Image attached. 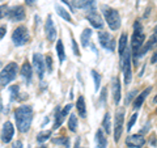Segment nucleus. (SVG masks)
<instances>
[{"instance_id": "1", "label": "nucleus", "mask_w": 157, "mask_h": 148, "mask_svg": "<svg viewBox=\"0 0 157 148\" xmlns=\"http://www.w3.org/2000/svg\"><path fill=\"white\" fill-rule=\"evenodd\" d=\"M14 119H16V126L20 132H26L30 129L33 121V109L32 106L24 105L20 106L14 111Z\"/></svg>"}, {"instance_id": "2", "label": "nucleus", "mask_w": 157, "mask_h": 148, "mask_svg": "<svg viewBox=\"0 0 157 148\" xmlns=\"http://www.w3.org/2000/svg\"><path fill=\"white\" fill-rule=\"evenodd\" d=\"M144 41H145V36L143 33V26L140 25L139 21H136L134 24V34H132V39H131V53L134 54L135 59L140 56V51L144 46Z\"/></svg>"}, {"instance_id": "3", "label": "nucleus", "mask_w": 157, "mask_h": 148, "mask_svg": "<svg viewBox=\"0 0 157 148\" xmlns=\"http://www.w3.org/2000/svg\"><path fill=\"white\" fill-rule=\"evenodd\" d=\"M102 12H104L106 22H107V25H109V28L111 29V30H117V29H119V26H121V17H119V13H118L117 9L104 6L102 7Z\"/></svg>"}, {"instance_id": "4", "label": "nucleus", "mask_w": 157, "mask_h": 148, "mask_svg": "<svg viewBox=\"0 0 157 148\" xmlns=\"http://www.w3.org/2000/svg\"><path fill=\"white\" fill-rule=\"evenodd\" d=\"M17 70H18V67L16 63L12 62L9 64H7L6 68L0 72V85H7L12 80H14L17 75Z\"/></svg>"}, {"instance_id": "5", "label": "nucleus", "mask_w": 157, "mask_h": 148, "mask_svg": "<svg viewBox=\"0 0 157 148\" xmlns=\"http://www.w3.org/2000/svg\"><path fill=\"white\" fill-rule=\"evenodd\" d=\"M121 63H122V71L124 75V83L130 84L132 79V70H131V50L126 49L124 54L121 56Z\"/></svg>"}, {"instance_id": "6", "label": "nucleus", "mask_w": 157, "mask_h": 148, "mask_svg": "<svg viewBox=\"0 0 157 148\" xmlns=\"http://www.w3.org/2000/svg\"><path fill=\"white\" fill-rule=\"evenodd\" d=\"M12 41L16 46H22L29 41V32L25 26H18L12 34Z\"/></svg>"}, {"instance_id": "7", "label": "nucleus", "mask_w": 157, "mask_h": 148, "mask_svg": "<svg viewBox=\"0 0 157 148\" xmlns=\"http://www.w3.org/2000/svg\"><path fill=\"white\" fill-rule=\"evenodd\" d=\"M98 39H100V45L104 47V49L109 50L110 53L114 51L115 43H114V39L110 37V34H109V33H106V32L98 33Z\"/></svg>"}, {"instance_id": "8", "label": "nucleus", "mask_w": 157, "mask_h": 148, "mask_svg": "<svg viewBox=\"0 0 157 148\" xmlns=\"http://www.w3.org/2000/svg\"><path fill=\"white\" fill-rule=\"evenodd\" d=\"M123 122H124V111H118L115 115V125H114V140L118 142L123 131Z\"/></svg>"}, {"instance_id": "9", "label": "nucleus", "mask_w": 157, "mask_h": 148, "mask_svg": "<svg viewBox=\"0 0 157 148\" xmlns=\"http://www.w3.org/2000/svg\"><path fill=\"white\" fill-rule=\"evenodd\" d=\"M33 64H34V68L37 71V75L39 79H42L43 75H45V70H46V64L43 62V58L41 54H34L33 55Z\"/></svg>"}, {"instance_id": "10", "label": "nucleus", "mask_w": 157, "mask_h": 148, "mask_svg": "<svg viewBox=\"0 0 157 148\" xmlns=\"http://www.w3.org/2000/svg\"><path fill=\"white\" fill-rule=\"evenodd\" d=\"M71 109H72V105H71V103L66 105L63 110H60V109L58 107V109H56V117H55V123H54V130H56L58 127L62 125V122L64 121V117L71 111Z\"/></svg>"}, {"instance_id": "11", "label": "nucleus", "mask_w": 157, "mask_h": 148, "mask_svg": "<svg viewBox=\"0 0 157 148\" xmlns=\"http://www.w3.org/2000/svg\"><path fill=\"white\" fill-rule=\"evenodd\" d=\"M126 144L130 148H143L145 144V139L143 135H131L126 139Z\"/></svg>"}, {"instance_id": "12", "label": "nucleus", "mask_w": 157, "mask_h": 148, "mask_svg": "<svg viewBox=\"0 0 157 148\" xmlns=\"http://www.w3.org/2000/svg\"><path fill=\"white\" fill-rule=\"evenodd\" d=\"M14 134V127L11 122H6L3 126V131H2V140L3 143H9L12 140Z\"/></svg>"}, {"instance_id": "13", "label": "nucleus", "mask_w": 157, "mask_h": 148, "mask_svg": "<svg viewBox=\"0 0 157 148\" xmlns=\"http://www.w3.org/2000/svg\"><path fill=\"white\" fill-rule=\"evenodd\" d=\"M45 30H46V36H47V39L50 42H54L56 38V29L54 26V22H52V18L51 16L48 14L47 16V22L45 25Z\"/></svg>"}, {"instance_id": "14", "label": "nucleus", "mask_w": 157, "mask_h": 148, "mask_svg": "<svg viewBox=\"0 0 157 148\" xmlns=\"http://www.w3.org/2000/svg\"><path fill=\"white\" fill-rule=\"evenodd\" d=\"M8 17L12 20V21H21L25 17V12H24V7L22 6H17L12 8L11 11L8 12Z\"/></svg>"}, {"instance_id": "15", "label": "nucleus", "mask_w": 157, "mask_h": 148, "mask_svg": "<svg viewBox=\"0 0 157 148\" xmlns=\"http://www.w3.org/2000/svg\"><path fill=\"white\" fill-rule=\"evenodd\" d=\"M86 20H88V21H89L94 28H97V29H102V26H104V22H102L101 16H100V14H98L96 11H90L89 13H88V14H86Z\"/></svg>"}, {"instance_id": "16", "label": "nucleus", "mask_w": 157, "mask_h": 148, "mask_svg": "<svg viewBox=\"0 0 157 148\" xmlns=\"http://www.w3.org/2000/svg\"><path fill=\"white\" fill-rule=\"evenodd\" d=\"M111 91H113V97H114V101L115 103H118L121 101V95H122V88H121V80L118 77L113 79V87H111Z\"/></svg>"}, {"instance_id": "17", "label": "nucleus", "mask_w": 157, "mask_h": 148, "mask_svg": "<svg viewBox=\"0 0 157 148\" xmlns=\"http://www.w3.org/2000/svg\"><path fill=\"white\" fill-rule=\"evenodd\" d=\"M71 3L75 8H86L90 11H94V0H72Z\"/></svg>"}, {"instance_id": "18", "label": "nucleus", "mask_w": 157, "mask_h": 148, "mask_svg": "<svg viewBox=\"0 0 157 148\" xmlns=\"http://www.w3.org/2000/svg\"><path fill=\"white\" fill-rule=\"evenodd\" d=\"M151 91H152V87H148V88H145V89L140 93L139 96H137L136 98H135V101H134V105H132V107L134 109H139V107L143 105V102H144V100L147 98V96L151 93Z\"/></svg>"}, {"instance_id": "19", "label": "nucleus", "mask_w": 157, "mask_h": 148, "mask_svg": "<svg viewBox=\"0 0 157 148\" xmlns=\"http://www.w3.org/2000/svg\"><path fill=\"white\" fill-rule=\"evenodd\" d=\"M76 109H77V113L78 115L81 118H86V107H85V100L84 97L80 96L78 97V100L76 102Z\"/></svg>"}, {"instance_id": "20", "label": "nucleus", "mask_w": 157, "mask_h": 148, "mask_svg": "<svg viewBox=\"0 0 157 148\" xmlns=\"http://www.w3.org/2000/svg\"><path fill=\"white\" fill-rule=\"evenodd\" d=\"M96 146H97V148H106L107 147L106 138L101 129L97 130V132H96Z\"/></svg>"}, {"instance_id": "21", "label": "nucleus", "mask_w": 157, "mask_h": 148, "mask_svg": "<svg viewBox=\"0 0 157 148\" xmlns=\"http://www.w3.org/2000/svg\"><path fill=\"white\" fill-rule=\"evenodd\" d=\"M21 75L26 80V83H29V81L32 80V66L29 64L28 60L24 63L22 67H21Z\"/></svg>"}, {"instance_id": "22", "label": "nucleus", "mask_w": 157, "mask_h": 148, "mask_svg": "<svg viewBox=\"0 0 157 148\" xmlns=\"http://www.w3.org/2000/svg\"><path fill=\"white\" fill-rule=\"evenodd\" d=\"M90 37H92V30L90 29H84V32H82V34H81V37H80V39H81V45L84 46V47H86L88 46V43H89V41H90Z\"/></svg>"}, {"instance_id": "23", "label": "nucleus", "mask_w": 157, "mask_h": 148, "mask_svg": "<svg viewBox=\"0 0 157 148\" xmlns=\"http://www.w3.org/2000/svg\"><path fill=\"white\" fill-rule=\"evenodd\" d=\"M156 36L157 34H155L153 37H151L149 38V41L147 42V43H144V46H143V49H141V51H140V56H143V55H145V53L149 50V49H152L155 46V43H156Z\"/></svg>"}, {"instance_id": "24", "label": "nucleus", "mask_w": 157, "mask_h": 148, "mask_svg": "<svg viewBox=\"0 0 157 148\" xmlns=\"http://www.w3.org/2000/svg\"><path fill=\"white\" fill-rule=\"evenodd\" d=\"M55 9H56V12H58L59 16H62V17L64 18L66 21H68V22H72V17H71V14L68 13L64 8H62L60 6H58V4H56V6H55Z\"/></svg>"}, {"instance_id": "25", "label": "nucleus", "mask_w": 157, "mask_h": 148, "mask_svg": "<svg viewBox=\"0 0 157 148\" xmlns=\"http://www.w3.org/2000/svg\"><path fill=\"white\" fill-rule=\"evenodd\" d=\"M119 56H122L124 54V51H126V49H127V34L126 33H123L122 34V37H121V39H119Z\"/></svg>"}, {"instance_id": "26", "label": "nucleus", "mask_w": 157, "mask_h": 148, "mask_svg": "<svg viewBox=\"0 0 157 148\" xmlns=\"http://www.w3.org/2000/svg\"><path fill=\"white\" fill-rule=\"evenodd\" d=\"M56 53H58V56H59V60L60 62H64L66 59V53H64V46H63V42L59 39L58 43H56Z\"/></svg>"}, {"instance_id": "27", "label": "nucleus", "mask_w": 157, "mask_h": 148, "mask_svg": "<svg viewBox=\"0 0 157 148\" xmlns=\"http://www.w3.org/2000/svg\"><path fill=\"white\" fill-rule=\"evenodd\" d=\"M102 127H104V130H105L106 134H110L111 122H110V114H109V113H106V114H105V118H104V121H102Z\"/></svg>"}, {"instance_id": "28", "label": "nucleus", "mask_w": 157, "mask_h": 148, "mask_svg": "<svg viewBox=\"0 0 157 148\" xmlns=\"http://www.w3.org/2000/svg\"><path fill=\"white\" fill-rule=\"evenodd\" d=\"M76 127H77V118H76L75 114H71L70 119H68V129H70L72 132H75Z\"/></svg>"}, {"instance_id": "29", "label": "nucleus", "mask_w": 157, "mask_h": 148, "mask_svg": "<svg viewBox=\"0 0 157 148\" xmlns=\"http://www.w3.org/2000/svg\"><path fill=\"white\" fill-rule=\"evenodd\" d=\"M92 76H93V79H94V89L98 91L100 89V84H101L100 73H98L97 71H94V70H92Z\"/></svg>"}, {"instance_id": "30", "label": "nucleus", "mask_w": 157, "mask_h": 148, "mask_svg": "<svg viewBox=\"0 0 157 148\" xmlns=\"http://www.w3.org/2000/svg\"><path fill=\"white\" fill-rule=\"evenodd\" d=\"M50 135H51V132H50V131H43V132H41V134H38V135H37V142H38V143L46 142L48 138H50Z\"/></svg>"}, {"instance_id": "31", "label": "nucleus", "mask_w": 157, "mask_h": 148, "mask_svg": "<svg viewBox=\"0 0 157 148\" xmlns=\"http://www.w3.org/2000/svg\"><path fill=\"white\" fill-rule=\"evenodd\" d=\"M55 143H58V144H63L66 148H70V138H60V139H56Z\"/></svg>"}, {"instance_id": "32", "label": "nucleus", "mask_w": 157, "mask_h": 148, "mask_svg": "<svg viewBox=\"0 0 157 148\" xmlns=\"http://www.w3.org/2000/svg\"><path fill=\"white\" fill-rule=\"evenodd\" d=\"M11 100L13 101L14 98H17V95H18V85H13L11 87Z\"/></svg>"}, {"instance_id": "33", "label": "nucleus", "mask_w": 157, "mask_h": 148, "mask_svg": "<svg viewBox=\"0 0 157 148\" xmlns=\"http://www.w3.org/2000/svg\"><path fill=\"white\" fill-rule=\"evenodd\" d=\"M136 119H137V113H135V114H132V117H131V119L128 121V125H127V130L128 131H131V129H132V126L135 125V122H136Z\"/></svg>"}, {"instance_id": "34", "label": "nucleus", "mask_w": 157, "mask_h": 148, "mask_svg": "<svg viewBox=\"0 0 157 148\" xmlns=\"http://www.w3.org/2000/svg\"><path fill=\"white\" fill-rule=\"evenodd\" d=\"M46 64H47V71L51 72L52 71V59H51V56H46Z\"/></svg>"}, {"instance_id": "35", "label": "nucleus", "mask_w": 157, "mask_h": 148, "mask_svg": "<svg viewBox=\"0 0 157 148\" xmlns=\"http://www.w3.org/2000/svg\"><path fill=\"white\" fill-rule=\"evenodd\" d=\"M72 47H73V53H75V55H80V51H78V47H77V43L75 41V38H72Z\"/></svg>"}, {"instance_id": "36", "label": "nucleus", "mask_w": 157, "mask_h": 148, "mask_svg": "<svg viewBox=\"0 0 157 148\" xmlns=\"http://www.w3.org/2000/svg\"><path fill=\"white\" fill-rule=\"evenodd\" d=\"M136 93H137V91H132L131 93H128V97H127V100H126V103H130V101L134 98V96L136 95Z\"/></svg>"}, {"instance_id": "37", "label": "nucleus", "mask_w": 157, "mask_h": 148, "mask_svg": "<svg viewBox=\"0 0 157 148\" xmlns=\"http://www.w3.org/2000/svg\"><path fill=\"white\" fill-rule=\"evenodd\" d=\"M7 11V6H0V18H2Z\"/></svg>"}, {"instance_id": "38", "label": "nucleus", "mask_w": 157, "mask_h": 148, "mask_svg": "<svg viewBox=\"0 0 157 148\" xmlns=\"http://www.w3.org/2000/svg\"><path fill=\"white\" fill-rule=\"evenodd\" d=\"M6 32H7V28L6 26H0V39L6 36Z\"/></svg>"}, {"instance_id": "39", "label": "nucleus", "mask_w": 157, "mask_h": 148, "mask_svg": "<svg viewBox=\"0 0 157 148\" xmlns=\"http://www.w3.org/2000/svg\"><path fill=\"white\" fill-rule=\"evenodd\" d=\"M106 100V88H104L102 89V96H101V103H104Z\"/></svg>"}, {"instance_id": "40", "label": "nucleus", "mask_w": 157, "mask_h": 148, "mask_svg": "<svg viewBox=\"0 0 157 148\" xmlns=\"http://www.w3.org/2000/svg\"><path fill=\"white\" fill-rule=\"evenodd\" d=\"M157 62V50L155 51V54H153V56L151 58V63H156Z\"/></svg>"}, {"instance_id": "41", "label": "nucleus", "mask_w": 157, "mask_h": 148, "mask_svg": "<svg viewBox=\"0 0 157 148\" xmlns=\"http://www.w3.org/2000/svg\"><path fill=\"white\" fill-rule=\"evenodd\" d=\"M13 148H22V143L20 142V140H18V142H16V144L13 146Z\"/></svg>"}, {"instance_id": "42", "label": "nucleus", "mask_w": 157, "mask_h": 148, "mask_svg": "<svg viewBox=\"0 0 157 148\" xmlns=\"http://www.w3.org/2000/svg\"><path fill=\"white\" fill-rule=\"evenodd\" d=\"M25 2H26L28 6H33V4L36 3V0H25Z\"/></svg>"}, {"instance_id": "43", "label": "nucleus", "mask_w": 157, "mask_h": 148, "mask_svg": "<svg viewBox=\"0 0 157 148\" xmlns=\"http://www.w3.org/2000/svg\"><path fill=\"white\" fill-rule=\"evenodd\" d=\"M62 2L64 3V4H67L68 7H71V2H70V0H62Z\"/></svg>"}, {"instance_id": "44", "label": "nucleus", "mask_w": 157, "mask_h": 148, "mask_svg": "<svg viewBox=\"0 0 157 148\" xmlns=\"http://www.w3.org/2000/svg\"><path fill=\"white\" fill-rule=\"evenodd\" d=\"M151 144L156 146V139H155V135H153V138H152V139H151Z\"/></svg>"}, {"instance_id": "45", "label": "nucleus", "mask_w": 157, "mask_h": 148, "mask_svg": "<svg viewBox=\"0 0 157 148\" xmlns=\"http://www.w3.org/2000/svg\"><path fill=\"white\" fill-rule=\"evenodd\" d=\"M78 144H80V138L76 140V146H75V148H78Z\"/></svg>"}, {"instance_id": "46", "label": "nucleus", "mask_w": 157, "mask_h": 148, "mask_svg": "<svg viewBox=\"0 0 157 148\" xmlns=\"http://www.w3.org/2000/svg\"><path fill=\"white\" fill-rule=\"evenodd\" d=\"M2 109H3V102H2V98H0V111H2Z\"/></svg>"}, {"instance_id": "47", "label": "nucleus", "mask_w": 157, "mask_h": 148, "mask_svg": "<svg viewBox=\"0 0 157 148\" xmlns=\"http://www.w3.org/2000/svg\"><path fill=\"white\" fill-rule=\"evenodd\" d=\"M153 102H157V96H156V97L153 98Z\"/></svg>"}, {"instance_id": "48", "label": "nucleus", "mask_w": 157, "mask_h": 148, "mask_svg": "<svg viewBox=\"0 0 157 148\" xmlns=\"http://www.w3.org/2000/svg\"><path fill=\"white\" fill-rule=\"evenodd\" d=\"M155 33H156V34H157V26H156V29H155Z\"/></svg>"}, {"instance_id": "49", "label": "nucleus", "mask_w": 157, "mask_h": 148, "mask_svg": "<svg viewBox=\"0 0 157 148\" xmlns=\"http://www.w3.org/2000/svg\"><path fill=\"white\" fill-rule=\"evenodd\" d=\"M39 148H47V147H39Z\"/></svg>"}]
</instances>
